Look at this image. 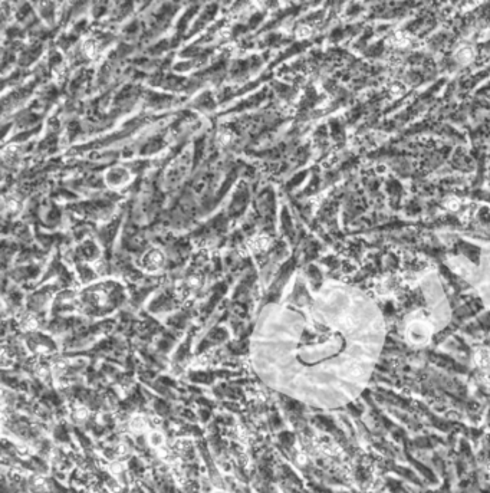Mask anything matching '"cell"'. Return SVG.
<instances>
[{
    "label": "cell",
    "instance_id": "1",
    "mask_svg": "<svg viewBox=\"0 0 490 493\" xmlns=\"http://www.w3.org/2000/svg\"><path fill=\"white\" fill-rule=\"evenodd\" d=\"M148 427V421L145 420L144 416H134L132 420L129 421V429L132 430L134 433H144Z\"/></svg>",
    "mask_w": 490,
    "mask_h": 493
},
{
    "label": "cell",
    "instance_id": "2",
    "mask_svg": "<svg viewBox=\"0 0 490 493\" xmlns=\"http://www.w3.org/2000/svg\"><path fill=\"white\" fill-rule=\"evenodd\" d=\"M148 443L157 450L164 447V434L161 431H151L148 434Z\"/></svg>",
    "mask_w": 490,
    "mask_h": 493
},
{
    "label": "cell",
    "instance_id": "3",
    "mask_svg": "<svg viewBox=\"0 0 490 493\" xmlns=\"http://www.w3.org/2000/svg\"><path fill=\"white\" fill-rule=\"evenodd\" d=\"M145 262H147V266H148V268L151 269L158 268L161 263H162V255H161L160 252H157V250H152L151 253L147 255Z\"/></svg>",
    "mask_w": 490,
    "mask_h": 493
},
{
    "label": "cell",
    "instance_id": "4",
    "mask_svg": "<svg viewBox=\"0 0 490 493\" xmlns=\"http://www.w3.org/2000/svg\"><path fill=\"white\" fill-rule=\"evenodd\" d=\"M84 49H85V52L88 56H94L96 52L95 42H94V41H88V42L85 43V46H84Z\"/></svg>",
    "mask_w": 490,
    "mask_h": 493
},
{
    "label": "cell",
    "instance_id": "5",
    "mask_svg": "<svg viewBox=\"0 0 490 493\" xmlns=\"http://www.w3.org/2000/svg\"><path fill=\"white\" fill-rule=\"evenodd\" d=\"M213 493H227V492H224V490H214Z\"/></svg>",
    "mask_w": 490,
    "mask_h": 493
}]
</instances>
